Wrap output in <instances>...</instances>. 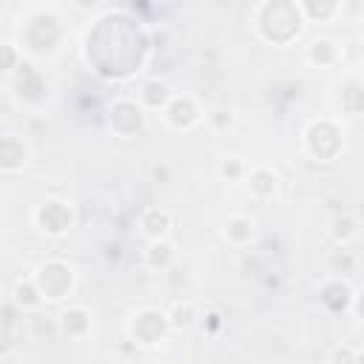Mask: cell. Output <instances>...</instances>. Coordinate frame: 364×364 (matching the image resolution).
<instances>
[{
	"instance_id": "cell-5",
	"label": "cell",
	"mask_w": 364,
	"mask_h": 364,
	"mask_svg": "<svg viewBox=\"0 0 364 364\" xmlns=\"http://www.w3.org/2000/svg\"><path fill=\"white\" fill-rule=\"evenodd\" d=\"M34 225L46 233V236H65L74 225V210L65 199H46L34 208Z\"/></svg>"
},
{
	"instance_id": "cell-22",
	"label": "cell",
	"mask_w": 364,
	"mask_h": 364,
	"mask_svg": "<svg viewBox=\"0 0 364 364\" xmlns=\"http://www.w3.org/2000/svg\"><path fill=\"white\" fill-rule=\"evenodd\" d=\"M23 60V51L14 43H0V71H14Z\"/></svg>"
},
{
	"instance_id": "cell-15",
	"label": "cell",
	"mask_w": 364,
	"mask_h": 364,
	"mask_svg": "<svg viewBox=\"0 0 364 364\" xmlns=\"http://www.w3.org/2000/svg\"><path fill=\"white\" fill-rule=\"evenodd\" d=\"M165 318H168V327H171V330L185 333V330L196 327V321H199V307H196L191 299H182V301H173V304L165 310Z\"/></svg>"
},
{
	"instance_id": "cell-16",
	"label": "cell",
	"mask_w": 364,
	"mask_h": 364,
	"mask_svg": "<svg viewBox=\"0 0 364 364\" xmlns=\"http://www.w3.org/2000/svg\"><path fill=\"white\" fill-rule=\"evenodd\" d=\"M296 6L304 23H333L344 11V3H296Z\"/></svg>"
},
{
	"instance_id": "cell-18",
	"label": "cell",
	"mask_w": 364,
	"mask_h": 364,
	"mask_svg": "<svg viewBox=\"0 0 364 364\" xmlns=\"http://www.w3.org/2000/svg\"><path fill=\"white\" fill-rule=\"evenodd\" d=\"M11 299H14V304L23 307V310H37V307H43V296H40V290H37V284H34L31 276L14 282Z\"/></svg>"
},
{
	"instance_id": "cell-24",
	"label": "cell",
	"mask_w": 364,
	"mask_h": 364,
	"mask_svg": "<svg viewBox=\"0 0 364 364\" xmlns=\"http://www.w3.org/2000/svg\"><path fill=\"white\" fill-rule=\"evenodd\" d=\"M3 304H6V290L0 287V310H3Z\"/></svg>"
},
{
	"instance_id": "cell-11",
	"label": "cell",
	"mask_w": 364,
	"mask_h": 364,
	"mask_svg": "<svg viewBox=\"0 0 364 364\" xmlns=\"http://www.w3.org/2000/svg\"><path fill=\"white\" fill-rule=\"evenodd\" d=\"M171 228H173V213H171L168 208L151 205V208H145V210L139 213V233H142L148 242H154V239H168Z\"/></svg>"
},
{
	"instance_id": "cell-21",
	"label": "cell",
	"mask_w": 364,
	"mask_h": 364,
	"mask_svg": "<svg viewBox=\"0 0 364 364\" xmlns=\"http://www.w3.org/2000/svg\"><path fill=\"white\" fill-rule=\"evenodd\" d=\"M330 364H361V350L355 344H338L330 353Z\"/></svg>"
},
{
	"instance_id": "cell-2",
	"label": "cell",
	"mask_w": 364,
	"mask_h": 364,
	"mask_svg": "<svg viewBox=\"0 0 364 364\" xmlns=\"http://www.w3.org/2000/svg\"><path fill=\"white\" fill-rule=\"evenodd\" d=\"M301 145L307 151L310 159L316 162H330L338 156V151L344 148V128L330 119V117H321V119H313L304 134H301Z\"/></svg>"
},
{
	"instance_id": "cell-23",
	"label": "cell",
	"mask_w": 364,
	"mask_h": 364,
	"mask_svg": "<svg viewBox=\"0 0 364 364\" xmlns=\"http://www.w3.org/2000/svg\"><path fill=\"white\" fill-rule=\"evenodd\" d=\"M11 347H14V344H11V338H9L6 333H0V358H6V355L11 353Z\"/></svg>"
},
{
	"instance_id": "cell-9",
	"label": "cell",
	"mask_w": 364,
	"mask_h": 364,
	"mask_svg": "<svg viewBox=\"0 0 364 364\" xmlns=\"http://www.w3.org/2000/svg\"><path fill=\"white\" fill-rule=\"evenodd\" d=\"M341 57H344V48L333 37H313L304 48V60L313 68H333V65L341 63Z\"/></svg>"
},
{
	"instance_id": "cell-10",
	"label": "cell",
	"mask_w": 364,
	"mask_h": 364,
	"mask_svg": "<svg viewBox=\"0 0 364 364\" xmlns=\"http://www.w3.org/2000/svg\"><path fill=\"white\" fill-rule=\"evenodd\" d=\"M57 327L65 338H85L91 333V310L85 304H68L60 316H57Z\"/></svg>"
},
{
	"instance_id": "cell-17",
	"label": "cell",
	"mask_w": 364,
	"mask_h": 364,
	"mask_svg": "<svg viewBox=\"0 0 364 364\" xmlns=\"http://www.w3.org/2000/svg\"><path fill=\"white\" fill-rule=\"evenodd\" d=\"M330 239L338 245V247H347L355 236H358V219L353 213H338L330 219Z\"/></svg>"
},
{
	"instance_id": "cell-3",
	"label": "cell",
	"mask_w": 364,
	"mask_h": 364,
	"mask_svg": "<svg viewBox=\"0 0 364 364\" xmlns=\"http://www.w3.org/2000/svg\"><path fill=\"white\" fill-rule=\"evenodd\" d=\"M168 333H171V327H168L165 310H159V307H139L128 318V338L136 347L154 350V347H159L165 341Z\"/></svg>"
},
{
	"instance_id": "cell-4",
	"label": "cell",
	"mask_w": 364,
	"mask_h": 364,
	"mask_svg": "<svg viewBox=\"0 0 364 364\" xmlns=\"http://www.w3.org/2000/svg\"><path fill=\"white\" fill-rule=\"evenodd\" d=\"M108 128L119 139H134L145 131V108L131 97H117L108 105Z\"/></svg>"
},
{
	"instance_id": "cell-1",
	"label": "cell",
	"mask_w": 364,
	"mask_h": 364,
	"mask_svg": "<svg viewBox=\"0 0 364 364\" xmlns=\"http://www.w3.org/2000/svg\"><path fill=\"white\" fill-rule=\"evenodd\" d=\"M40 296H43V304H57V301H65L74 287H77V273L74 267L65 262V259H46L34 267L31 273Z\"/></svg>"
},
{
	"instance_id": "cell-8",
	"label": "cell",
	"mask_w": 364,
	"mask_h": 364,
	"mask_svg": "<svg viewBox=\"0 0 364 364\" xmlns=\"http://www.w3.org/2000/svg\"><path fill=\"white\" fill-rule=\"evenodd\" d=\"M31 148L20 134H0V171L3 173H17L28 165Z\"/></svg>"
},
{
	"instance_id": "cell-14",
	"label": "cell",
	"mask_w": 364,
	"mask_h": 364,
	"mask_svg": "<svg viewBox=\"0 0 364 364\" xmlns=\"http://www.w3.org/2000/svg\"><path fill=\"white\" fill-rule=\"evenodd\" d=\"M173 91L165 80H145L142 88H139V97L136 102L145 108V111H165V105L171 102Z\"/></svg>"
},
{
	"instance_id": "cell-13",
	"label": "cell",
	"mask_w": 364,
	"mask_h": 364,
	"mask_svg": "<svg viewBox=\"0 0 364 364\" xmlns=\"http://www.w3.org/2000/svg\"><path fill=\"white\" fill-rule=\"evenodd\" d=\"M173 262H176V245L168 242V239H154V242H148L145 250H142V264H145L148 270H154V273L168 270Z\"/></svg>"
},
{
	"instance_id": "cell-6",
	"label": "cell",
	"mask_w": 364,
	"mask_h": 364,
	"mask_svg": "<svg viewBox=\"0 0 364 364\" xmlns=\"http://www.w3.org/2000/svg\"><path fill=\"white\" fill-rule=\"evenodd\" d=\"M162 117H165L168 128H173V131H191V128H196L205 119V108L199 105V100L193 94H173L171 102L165 105Z\"/></svg>"
},
{
	"instance_id": "cell-19",
	"label": "cell",
	"mask_w": 364,
	"mask_h": 364,
	"mask_svg": "<svg viewBox=\"0 0 364 364\" xmlns=\"http://www.w3.org/2000/svg\"><path fill=\"white\" fill-rule=\"evenodd\" d=\"M216 173L222 182H242L245 173H247V165L242 156H222L219 165H216Z\"/></svg>"
},
{
	"instance_id": "cell-7",
	"label": "cell",
	"mask_w": 364,
	"mask_h": 364,
	"mask_svg": "<svg viewBox=\"0 0 364 364\" xmlns=\"http://www.w3.org/2000/svg\"><path fill=\"white\" fill-rule=\"evenodd\" d=\"M242 182H245L250 199H256V202H273L279 196V185H282L279 173L270 165H253V168H247V173H245Z\"/></svg>"
},
{
	"instance_id": "cell-20",
	"label": "cell",
	"mask_w": 364,
	"mask_h": 364,
	"mask_svg": "<svg viewBox=\"0 0 364 364\" xmlns=\"http://www.w3.org/2000/svg\"><path fill=\"white\" fill-rule=\"evenodd\" d=\"M205 122H208L213 131H228V128L236 125V114H233V108H228V105H216V108H210V111L205 114Z\"/></svg>"
},
{
	"instance_id": "cell-12",
	"label": "cell",
	"mask_w": 364,
	"mask_h": 364,
	"mask_svg": "<svg viewBox=\"0 0 364 364\" xmlns=\"http://www.w3.org/2000/svg\"><path fill=\"white\" fill-rule=\"evenodd\" d=\"M222 236L230 247H247L256 239V219L247 213H230L222 225Z\"/></svg>"
}]
</instances>
